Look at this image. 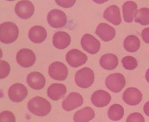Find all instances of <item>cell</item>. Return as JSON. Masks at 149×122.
Wrapping results in <instances>:
<instances>
[{"instance_id": "1", "label": "cell", "mask_w": 149, "mask_h": 122, "mask_svg": "<svg viewBox=\"0 0 149 122\" xmlns=\"http://www.w3.org/2000/svg\"><path fill=\"white\" fill-rule=\"evenodd\" d=\"M27 107L31 113L39 116H46L49 114L51 110L50 103L40 96L32 98L28 102Z\"/></svg>"}, {"instance_id": "2", "label": "cell", "mask_w": 149, "mask_h": 122, "mask_svg": "<svg viewBox=\"0 0 149 122\" xmlns=\"http://www.w3.org/2000/svg\"><path fill=\"white\" fill-rule=\"evenodd\" d=\"M19 29L17 26L11 22H5L0 26V40L5 44H10L18 37Z\"/></svg>"}, {"instance_id": "3", "label": "cell", "mask_w": 149, "mask_h": 122, "mask_svg": "<svg viewBox=\"0 0 149 122\" xmlns=\"http://www.w3.org/2000/svg\"><path fill=\"white\" fill-rule=\"evenodd\" d=\"M75 83L82 88H87L92 85L95 75L93 71L88 67L82 68L77 71L75 75Z\"/></svg>"}, {"instance_id": "4", "label": "cell", "mask_w": 149, "mask_h": 122, "mask_svg": "<svg viewBox=\"0 0 149 122\" xmlns=\"http://www.w3.org/2000/svg\"><path fill=\"white\" fill-rule=\"evenodd\" d=\"M125 85V78L124 76L120 73L111 74L105 79L106 86L113 93L121 92Z\"/></svg>"}, {"instance_id": "5", "label": "cell", "mask_w": 149, "mask_h": 122, "mask_svg": "<svg viewBox=\"0 0 149 122\" xmlns=\"http://www.w3.org/2000/svg\"><path fill=\"white\" fill-rule=\"evenodd\" d=\"M48 72L49 76L57 81H64L66 79L68 75L67 67L60 62L52 63L49 67Z\"/></svg>"}, {"instance_id": "6", "label": "cell", "mask_w": 149, "mask_h": 122, "mask_svg": "<svg viewBox=\"0 0 149 122\" xmlns=\"http://www.w3.org/2000/svg\"><path fill=\"white\" fill-rule=\"evenodd\" d=\"M47 20L50 26L54 28H60L66 24L67 17L64 12L58 9H54L48 14Z\"/></svg>"}, {"instance_id": "7", "label": "cell", "mask_w": 149, "mask_h": 122, "mask_svg": "<svg viewBox=\"0 0 149 122\" xmlns=\"http://www.w3.org/2000/svg\"><path fill=\"white\" fill-rule=\"evenodd\" d=\"M16 60L18 64L22 67L29 68L34 64L36 57L32 50L28 49H23L17 53Z\"/></svg>"}, {"instance_id": "8", "label": "cell", "mask_w": 149, "mask_h": 122, "mask_svg": "<svg viewBox=\"0 0 149 122\" xmlns=\"http://www.w3.org/2000/svg\"><path fill=\"white\" fill-rule=\"evenodd\" d=\"M81 43L83 49L90 54L97 53L101 47L100 42L93 35L88 33L83 36Z\"/></svg>"}, {"instance_id": "9", "label": "cell", "mask_w": 149, "mask_h": 122, "mask_svg": "<svg viewBox=\"0 0 149 122\" xmlns=\"http://www.w3.org/2000/svg\"><path fill=\"white\" fill-rule=\"evenodd\" d=\"M66 60L72 67L78 68L86 62L88 57L79 49H72L66 54Z\"/></svg>"}, {"instance_id": "10", "label": "cell", "mask_w": 149, "mask_h": 122, "mask_svg": "<svg viewBox=\"0 0 149 122\" xmlns=\"http://www.w3.org/2000/svg\"><path fill=\"white\" fill-rule=\"evenodd\" d=\"M8 94L9 98L12 101L20 102L27 97L28 90L23 84L16 83L10 87Z\"/></svg>"}, {"instance_id": "11", "label": "cell", "mask_w": 149, "mask_h": 122, "mask_svg": "<svg viewBox=\"0 0 149 122\" xmlns=\"http://www.w3.org/2000/svg\"><path fill=\"white\" fill-rule=\"evenodd\" d=\"M15 12L21 19H29L34 13V5L30 1H19L15 7Z\"/></svg>"}, {"instance_id": "12", "label": "cell", "mask_w": 149, "mask_h": 122, "mask_svg": "<svg viewBox=\"0 0 149 122\" xmlns=\"http://www.w3.org/2000/svg\"><path fill=\"white\" fill-rule=\"evenodd\" d=\"M83 103V98L80 94L72 92L63 102L62 107L64 110L70 111L81 107Z\"/></svg>"}, {"instance_id": "13", "label": "cell", "mask_w": 149, "mask_h": 122, "mask_svg": "<svg viewBox=\"0 0 149 122\" xmlns=\"http://www.w3.org/2000/svg\"><path fill=\"white\" fill-rule=\"evenodd\" d=\"M142 98V94L135 87L127 88L123 94L124 102L130 106L138 105L141 101Z\"/></svg>"}, {"instance_id": "14", "label": "cell", "mask_w": 149, "mask_h": 122, "mask_svg": "<svg viewBox=\"0 0 149 122\" xmlns=\"http://www.w3.org/2000/svg\"><path fill=\"white\" fill-rule=\"evenodd\" d=\"M95 33L104 41L109 42L112 40L115 36V29L106 23H101L97 26Z\"/></svg>"}, {"instance_id": "15", "label": "cell", "mask_w": 149, "mask_h": 122, "mask_svg": "<svg viewBox=\"0 0 149 122\" xmlns=\"http://www.w3.org/2000/svg\"><path fill=\"white\" fill-rule=\"evenodd\" d=\"M111 97L109 93L102 90L95 92L91 97V101L97 107H103L110 102Z\"/></svg>"}, {"instance_id": "16", "label": "cell", "mask_w": 149, "mask_h": 122, "mask_svg": "<svg viewBox=\"0 0 149 122\" xmlns=\"http://www.w3.org/2000/svg\"><path fill=\"white\" fill-rule=\"evenodd\" d=\"M26 82L31 88L35 90H41L45 86L46 79L41 73L33 71L27 76Z\"/></svg>"}, {"instance_id": "17", "label": "cell", "mask_w": 149, "mask_h": 122, "mask_svg": "<svg viewBox=\"0 0 149 122\" xmlns=\"http://www.w3.org/2000/svg\"><path fill=\"white\" fill-rule=\"evenodd\" d=\"M104 17L115 26L120 24L121 22V16L119 8L116 5L108 7L104 13Z\"/></svg>"}, {"instance_id": "18", "label": "cell", "mask_w": 149, "mask_h": 122, "mask_svg": "<svg viewBox=\"0 0 149 122\" xmlns=\"http://www.w3.org/2000/svg\"><path fill=\"white\" fill-rule=\"evenodd\" d=\"M67 92L66 87L63 84L54 83L47 89V95L53 101L59 100L63 98Z\"/></svg>"}, {"instance_id": "19", "label": "cell", "mask_w": 149, "mask_h": 122, "mask_svg": "<svg viewBox=\"0 0 149 122\" xmlns=\"http://www.w3.org/2000/svg\"><path fill=\"white\" fill-rule=\"evenodd\" d=\"M70 36L65 32H57L53 36V45L58 49H63L66 48L70 45Z\"/></svg>"}, {"instance_id": "20", "label": "cell", "mask_w": 149, "mask_h": 122, "mask_svg": "<svg viewBox=\"0 0 149 122\" xmlns=\"http://www.w3.org/2000/svg\"><path fill=\"white\" fill-rule=\"evenodd\" d=\"M47 31L43 26H35L32 27L29 32V39L33 43H40L47 38Z\"/></svg>"}, {"instance_id": "21", "label": "cell", "mask_w": 149, "mask_h": 122, "mask_svg": "<svg viewBox=\"0 0 149 122\" xmlns=\"http://www.w3.org/2000/svg\"><path fill=\"white\" fill-rule=\"evenodd\" d=\"M122 8L124 20L127 23H131L137 11V4L132 1H127L124 3Z\"/></svg>"}, {"instance_id": "22", "label": "cell", "mask_w": 149, "mask_h": 122, "mask_svg": "<svg viewBox=\"0 0 149 122\" xmlns=\"http://www.w3.org/2000/svg\"><path fill=\"white\" fill-rule=\"evenodd\" d=\"M95 116V111L90 107H87L74 114V122H89Z\"/></svg>"}, {"instance_id": "23", "label": "cell", "mask_w": 149, "mask_h": 122, "mask_svg": "<svg viewBox=\"0 0 149 122\" xmlns=\"http://www.w3.org/2000/svg\"><path fill=\"white\" fill-rule=\"evenodd\" d=\"M100 64L104 69L112 70L116 69L118 64V60L115 55L107 53L104 55L100 60Z\"/></svg>"}, {"instance_id": "24", "label": "cell", "mask_w": 149, "mask_h": 122, "mask_svg": "<svg viewBox=\"0 0 149 122\" xmlns=\"http://www.w3.org/2000/svg\"><path fill=\"white\" fill-rule=\"evenodd\" d=\"M141 41L139 38L134 35L127 36L124 42V47L126 51L130 53H134L139 49Z\"/></svg>"}, {"instance_id": "25", "label": "cell", "mask_w": 149, "mask_h": 122, "mask_svg": "<svg viewBox=\"0 0 149 122\" xmlns=\"http://www.w3.org/2000/svg\"><path fill=\"white\" fill-rule=\"evenodd\" d=\"M108 114L109 118L111 121H120L124 116V108L120 104H113L109 109Z\"/></svg>"}, {"instance_id": "26", "label": "cell", "mask_w": 149, "mask_h": 122, "mask_svg": "<svg viewBox=\"0 0 149 122\" xmlns=\"http://www.w3.org/2000/svg\"><path fill=\"white\" fill-rule=\"evenodd\" d=\"M135 22L142 25H149V8H142L136 11Z\"/></svg>"}, {"instance_id": "27", "label": "cell", "mask_w": 149, "mask_h": 122, "mask_svg": "<svg viewBox=\"0 0 149 122\" xmlns=\"http://www.w3.org/2000/svg\"><path fill=\"white\" fill-rule=\"evenodd\" d=\"M122 65L127 70H133L138 66V62L134 57L127 56L124 57L121 60Z\"/></svg>"}, {"instance_id": "28", "label": "cell", "mask_w": 149, "mask_h": 122, "mask_svg": "<svg viewBox=\"0 0 149 122\" xmlns=\"http://www.w3.org/2000/svg\"><path fill=\"white\" fill-rule=\"evenodd\" d=\"M10 65L6 61L0 60V78L1 79L6 78L10 72Z\"/></svg>"}, {"instance_id": "29", "label": "cell", "mask_w": 149, "mask_h": 122, "mask_svg": "<svg viewBox=\"0 0 149 122\" xmlns=\"http://www.w3.org/2000/svg\"><path fill=\"white\" fill-rule=\"evenodd\" d=\"M0 122H16L15 117L12 112L5 110L0 114Z\"/></svg>"}, {"instance_id": "30", "label": "cell", "mask_w": 149, "mask_h": 122, "mask_svg": "<svg viewBox=\"0 0 149 122\" xmlns=\"http://www.w3.org/2000/svg\"><path fill=\"white\" fill-rule=\"evenodd\" d=\"M126 122H145L143 116L139 113L130 114L127 119Z\"/></svg>"}, {"instance_id": "31", "label": "cell", "mask_w": 149, "mask_h": 122, "mask_svg": "<svg viewBox=\"0 0 149 122\" xmlns=\"http://www.w3.org/2000/svg\"><path fill=\"white\" fill-rule=\"evenodd\" d=\"M56 3L64 8H70L73 6L76 1H58L56 0Z\"/></svg>"}, {"instance_id": "32", "label": "cell", "mask_w": 149, "mask_h": 122, "mask_svg": "<svg viewBox=\"0 0 149 122\" xmlns=\"http://www.w3.org/2000/svg\"><path fill=\"white\" fill-rule=\"evenodd\" d=\"M141 36L143 41L149 44V27L145 28L142 31Z\"/></svg>"}, {"instance_id": "33", "label": "cell", "mask_w": 149, "mask_h": 122, "mask_svg": "<svg viewBox=\"0 0 149 122\" xmlns=\"http://www.w3.org/2000/svg\"><path fill=\"white\" fill-rule=\"evenodd\" d=\"M143 111L145 114L149 117V101L147 102L143 107Z\"/></svg>"}, {"instance_id": "34", "label": "cell", "mask_w": 149, "mask_h": 122, "mask_svg": "<svg viewBox=\"0 0 149 122\" xmlns=\"http://www.w3.org/2000/svg\"><path fill=\"white\" fill-rule=\"evenodd\" d=\"M145 78H146L147 81L149 83V69L147 70V72H146Z\"/></svg>"}]
</instances>
